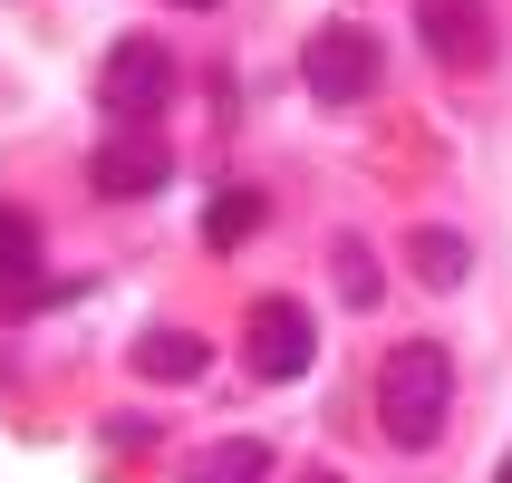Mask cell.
Listing matches in <instances>:
<instances>
[{
    "instance_id": "obj_3",
    "label": "cell",
    "mask_w": 512,
    "mask_h": 483,
    "mask_svg": "<svg viewBox=\"0 0 512 483\" xmlns=\"http://www.w3.org/2000/svg\"><path fill=\"white\" fill-rule=\"evenodd\" d=\"M319 358V329L300 300H261L252 310V339H242V368H252V387H290V377H310Z\"/></svg>"
},
{
    "instance_id": "obj_7",
    "label": "cell",
    "mask_w": 512,
    "mask_h": 483,
    "mask_svg": "<svg viewBox=\"0 0 512 483\" xmlns=\"http://www.w3.org/2000/svg\"><path fill=\"white\" fill-rule=\"evenodd\" d=\"M203 368H213V348H203L194 329H145V339H136V377H165V387H194Z\"/></svg>"
},
{
    "instance_id": "obj_12",
    "label": "cell",
    "mask_w": 512,
    "mask_h": 483,
    "mask_svg": "<svg viewBox=\"0 0 512 483\" xmlns=\"http://www.w3.org/2000/svg\"><path fill=\"white\" fill-rule=\"evenodd\" d=\"M339 290H348V310H368V300H377V261L358 252V242H339Z\"/></svg>"
},
{
    "instance_id": "obj_6",
    "label": "cell",
    "mask_w": 512,
    "mask_h": 483,
    "mask_svg": "<svg viewBox=\"0 0 512 483\" xmlns=\"http://www.w3.org/2000/svg\"><path fill=\"white\" fill-rule=\"evenodd\" d=\"M97 194H116V203H136V194H165V174H174V155L155 136H116V145H97Z\"/></svg>"
},
{
    "instance_id": "obj_11",
    "label": "cell",
    "mask_w": 512,
    "mask_h": 483,
    "mask_svg": "<svg viewBox=\"0 0 512 483\" xmlns=\"http://www.w3.org/2000/svg\"><path fill=\"white\" fill-rule=\"evenodd\" d=\"M20 271H39V223L20 203H0V281H20Z\"/></svg>"
},
{
    "instance_id": "obj_14",
    "label": "cell",
    "mask_w": 512,
    "mask_h": 483,
    "mask_svg": "<svg viewBox=\"0 0 512 483\" xmlns=\"http://www.w3.org/2000/svg\"><path fill=\"white\" fill-rule=\"evenodd\" d=\"M310 483H339V474H310Z\"/></svg>"
},
{
    "instance_id": "obj_5",
    "label": "cell",
    "mask_w": 512,
    "mask_h": 483,
    "mask_svg": "<svg viewBox=\"0 0 512 483\" xmlns=\"http://www.w3.org/2000/svg\"><path fill=\"white\" fill-rule=\"evenodd\" d=\"M416 29L445 68H484L493 58V0H416Z\"/></svg>"
},
{
    "instance_id": "obj_13",
    "label": "cell",
    "mask_w": 512,
    "mask_h": 483,
    "mask_svg": "<svg viewBox=\"0 0 512 483\" xmlns=\"http://www.w3.org/2000/svg\"><path fill=\"white\" fill-rule=\"evenodd\" d=\"M184 10H223V0H184Z\"/></svg>"
},
{
    "instance_id": "obj_9",
    "label": "cell",
    "mask_w": 512,
    "mask_h": 483,
    "mask_svg": "<svg viewBox=\"0 0 512 483\" xmlns=\"http://www.w3.org/2000/svg\"><path fill=\"white\" fill-rule=\"evenodd\" d=\"M261 474H271V455H261L252 435H232V445H213V455H203L184 483H261Z\"/></svg>"
},
{
    "instance_id": "obj_2",
    "label": "cell",
    "mask_w": 512,
    "mask_h": 483,
    "mask_svg": "<svg viewBox=\"0 0 512 483\" xmlns=\"http://www.w3.org/2000/svg\"><path fill=\"white\" fill-rule=\"evenodd\" d=\"M377 68H387V49H377L368 20H329V29H310V49H300V78H310L319 107H358L377 87Z\"/></svg>"
},
{
    "instance_id": "obj_1",
    "label": "cell",
    "mask_w": 512,
    "mask_h": 483,
    "mask_svg": "<svg viewBox=\"0 0 512 483\" xmlns=\"http://www.w3.org/2000/svg\"><path fill=\"white\" fill-rule=\"evenodd\" d=\"M445 406H455V368H445V348L435 339H406L387 368H377V426L397 435L406 455L445 435Z\"/></svg>"
},
{
    "instance_id": "obj_8",
    "label": "cell",
    "mask_w": 512,
    "mask_h": 483,
    "mask_svg": "<svg viewBox=\"0 0 512 483\" xmlns=\"http://www.w3.org/2000/svg\"><path fill=\"white\" fill-rule=\"evenodd\" d=\"M252 232H261V194L252 184H223V194L203 203V242H213V252H242Z\"/></svg>"
},
{
    "instance_id": "obj_4",
    "label": "cell",
    "mask_w": 512,
    "mask_h": 483,
    "mask_svg": "<svg viewBox=\"0 0 512 483\" xmlns=\"http://www.w3.org/2000/svg\"><path fill=\"white\" fill-rule=\"evenodd\" d=\"M97 97H107V116H126V126H155V116L174 107V58L155 49V39H116Z\"/></svg>"
},
{
    "instance_id": "obj_10",
    "label": "cell",
    "mask_w": 512,
    "mask_h": 483,
    "mask_svg": "<svg viewBox=\"0 0 512 483\" xmlns=\"http://www.w3.org/2000/svg\"><path fill=\"white\" fill-rule=\"evenodd\" d=\"M416 271H426L435 290H455L464 271H474V252H464V232H445V223H435V232H416Z\"/></svg>"
}]
</instances>
